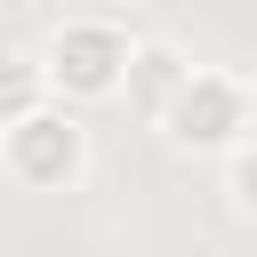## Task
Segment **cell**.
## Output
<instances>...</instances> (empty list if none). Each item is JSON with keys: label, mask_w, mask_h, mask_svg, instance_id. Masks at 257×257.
<instances>
[{"label": "cell", "mask_w": 257, "mask_h": 257, "mask_svg": "<svg viewBox=\"0 0 257 257\" xmlns=\"http://www.w3.org/2000/svg\"><path fill=\"white\" fill-rule=\"evenodd\" d=\"M128 48H137V32H128L120 16H64V24L32 48L48 104H64V112L112 104V96H120V72H128Z\"/></svg>", "instance_id": "cell-1"}, {"label": "cell", "mask_w": 257, "mask_h": 257, "mask_svg": "<svg viewBox=\"0 0 257 257\" xmlns=\"http://www.w3.org/2000/svg\"><path fill=\"white\" fill-rule=\"evenodd\" d=\"M153 128H161V145H169L177 161H225V153L249 145V128H257V96H249L241 72H225V64H193V72L177 80V96L161 104Z\"/></svg>", "instance_id": "cell-2"}, {"label": "cell", "mask_w": 257, "mask_h": 257, "mask_svg": "<svg viewBox=\"0 0 257 257\" xmlns=\"http://www.w3.org/2000/svg\"><path fill=\"white\" fill-rule=\"evenodd\" d=\"M0 177L16 193H72L88 177V120L64 104H32L0 128Z\"/></svg>", "instance_id": "cell-3"}, {"label": "cell", "mask_w": 257, "mask_h": 257, "mask_svg": "<svg viewBox=\"0 0 257 257\" xmlns=\"http://www.w3.org/2000/svg\"><path fill=\"white\" fill-rule=\"evenodd\" d=\"M185 72H193V64H185L169 40H137V48H128V72H120V96H112V104H128V112L153 128V120H161V104L177 96V80H185Z\"/></svg>", "instance_id": "cell-4"}, {"label": "cell", "mask_w": 257, "mask_h": 257, "mask_svg": "<svg viewBox=\"0 0 257 257\" xmlns=\"http://www.w3.org/2000/svg\"><path fill=\"white\" fill-rule=\"evenodd\" d=\"M32 104H48V88H40V64H32V48H0V128H8V120H24Z\"/></svg>", "instance_id": "cell-5"}, {"label": "cell", "mask_w": 257, "mask_h": 257, "mask_svg": "<svg viewBox=\"0 0 257 257\" xmlns=\"http://www.w3.org/2000/svg\"><path fill=\"white\" fill-rule=\"evenodd\" d=\"M217 169H225V201H233V217H249V209H257V193H249V145L225 153Z\"/></svg>", "instance_id": "cell-6"}, {"label": "cell", "mask_w": 257, "mask_h": 257, "mask_svg": "<svg viewBox=\"0 0 257 257\" xmlns=\"http://www.w3.org/2000/svg\"><path fill=\"white\" fill-rule=\"evenodd\" d=\"M169 8H193V0H169Z\"/></svg>", "instance_id": "cell-7"}]
</instances>
